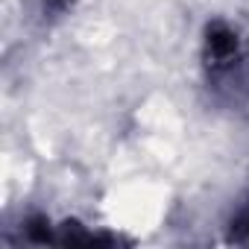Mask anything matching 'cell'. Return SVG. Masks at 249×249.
<instances>
[{
    "label": "cell",
    "mask_w": 249,
    "mask_h": 249,
    "mask_svg": "<svg viewBox=\"0 0 249 249\" xmlns=\"http://www.w3.org/2000/svg\"><path fill=\"white\" fill-rule=\"evenodd\" d=\"M208 47H211V56H214L217 62H226V59H231V56H234L237 41H234V36H231L229 30L214 27V30L208 33Z\"/></svg>",
    "instance_id": "cell-1"
}]
</instances>
